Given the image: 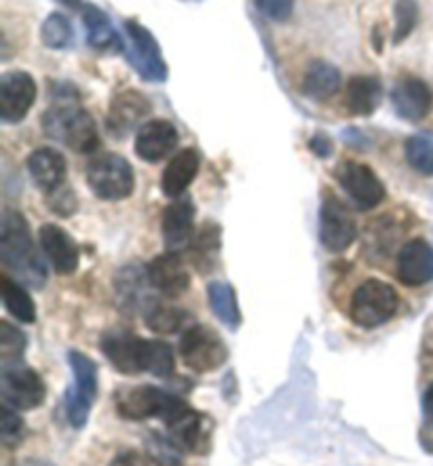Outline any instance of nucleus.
Wrapping results in <instances>:
<instances>
[{
    "label": "nucleus",
    "mask_w": 433,
    "mask_h": 466,
    "mask_svg": "<svg viewBox=\"0 0 433 466\" xmlns=\"http://www.w3.org/2000/svg\"><path fill=\"white\" fill-rule=\"evenodd\" d=\"M399 309V296L389 283L381 279H368L353 291L351 319L359 328L375 329L396 317Z\"/></svg>",
    "instance_id": "7ed1b4c3"
},
{
    "label": "nucleus",
    "mask_w": 433,
    "mask_h": 466,
    "mask_svg": "<svg viewBox=\"0 0 433 466\" xmlns=\"http://www.w3.org/2000/svg\"><path fill=\"white\" fill-rule=\"evenodd\" d=\"M199 165H201V157H199V152L195 148H184L176 152V155L170 158L168 167H165L161 177V188L165 195L170 198L182 197L184 192L189 190L192 179L197 177Z\"/></svg>",
    "instance_id": "4be33fe9"
},
{
    "label": "nucleus",
    "mask_w": 433,
    "mask_h": 466,
    "mask_svg": "<svg viewBox=\"0 0 433 466\" xmlns=\"http://www.w3.org/2000/svg\"><path fill=\"white\" fill-rule=\"evenodd\" d=\"M146 277L152 288L161 291L165 298H180L191 288V275L182 262V256L171 254V251H165L152 259L146 268Z\"/></svg>",
    "instance_id": "2eb2a0df"
},
{
    "label": "nucleus",
    "mask_w": 433,
    "mask_h": 466,
    "mask_svg": "<svg viewBox=\"0 0 433 466\" xmlns=\"http://www.w3.org/2000/svg\"><path fill=\"white\" fill-rule=\"evenodd\" d=\"M87 184L102 201H121L133 192L136 176L128 158L99 155L87 165Z\"/></svg>",
    "instance_id": "39448f33"
},
{
    "label": "nucleus",
    "mask_w": 433,
    "mask_h": 466,
    "mask_svg": "<svg viewBox=\"0 0 433 466\" xmlns=\"http://www.w3.org/2000/svg\"><path fill=\"white\" fill-rule=\"evenodd\" d=\"M43 129L78 155H89L102 144L96 121L78 102V93L70 85L57 86L53 93V102L43 115Z\"/></svg>",
    "instance_id": "f257e3e1"
},
{
    "label": "nucleus",
    "mask_w": 433,
    "mask_h": 466,
    "mask_svg": "<svg viewBox=\"0 0 433 466\" xmlns=\"http://www.w3.org/2000/svg\"><path fill=\"white\" fill-rule=\"evenodd\" d=\"M125 35H128L129 49L128 56L131 59L133 70L150 83H163L168 78V66L159 49V43L142 24L136 19H128L125 22Z\"/></svg>",
    "instance_id": "1a4fd4ad"
},
{
    "label": "nucleus",
    "mask_w": 433,
    "mask_h": 466,
    "mask_svg": "<svg viewBox=\"0 0 433 466\" xmlns=\"http://www.w3.org/2000/svg\"><path fill=\"white\" fill-rule=\"evenodd\" d=\"M186 405L178 397L170 395L157 386H133L125 389L117 395V411L125 420H146V418H163L170 422L178 411H182Z\"/></svg>",
    "instance_id": "20e7f679"
},
{
    "label": "nucleus",
    "mask_w": 433,
    "mask_h": 466,
    "mask_svg": "<svg viewBox=\"0 0 433 466\" xmlns=\"http://www.w3.org/2000/svg\"><path fill=\"white\" fill-rule=\"evenodd\" d=\"M180 355L189 370L208 374V371L218 370L229 359V349L220 339L214 329L205 325H195L186 329L180 339Z\"/></svg>",
    "instance_id": "0eeeda50"
},
{
    "label": "nucleus",
    "mask_w": 433,
    "mask_h": 466,
    "mask_svg": "<svg viewBox=\"0 0 433 466\" xmlns=\"http://www.w3.org/2000/svg\"><path fill=\"white\" fill-rule=\"evenodd\" d=\"M68 363L75 374V386L66 395V411L68 422L75 429H83L98 397V365L78 350L68 352Z\"/></svg>",
    "instance_id": "423d86ee"
},
{
    "label": "nucleus",
    "mask_w": 433,
    "mask_h": 466,
    "mask_svg": "<svg viewBox=\"0 0 433 466\" xmlns=\"http://www.w3.org/2000/svg\"><path fill=\"white\" fill-rule=\"evenodd\" d=\"M391 104L399 118L410 123H418L423 121L433 108V91L429 89L428 83L421 81V78L406 76L393 86Z\"/></svg>",
    "instance_id": "dca6fc26"
},
{
    "label": "nucleus",
    "mask_w": 433,
    "mask_h": 466,
    "mask_svg": "<svg viewBox=\"0 0 433 466\" xmlns=\"http://www.w3.org/2000/svg\"><path fill=\"white\" fill-rule=\"evenodd\" d=\"M99 346H102L112 368L125 376H136L149 370L150 339L125 334V331H115V334H106Z\"/></svg>",
    "instance_id": "f8f14e48"
},
{
    "label": "nucleus",
    "mask_w": 433,
    "mask_h": 466,
    "mask_svg": "<svg viewBox=\"0 0 433 466\" xmlns=\"http://www.w3.org/2000/svg\"><path fill=\"white\" fill-rule=\"evenodd\" d=\"M146 371L157 378H170L173 374V352L170 344L161 339H150L149 370Z\"/></svg>",
    "instance_id": "f704fd0d"
},
{
    "label": "nucleus",
    "mask_w": 433,
    "mask_h": 466,
    "mask_svg": "<svg viewBox=\"0 0 433 466\" xmlns=\"http://www.w3.org/2000/svg\"><path fill=\"white\" fill-rule=\"evenodd\" d=\"M393 15H396V32H393V43L399 45L404 38L415 30L418 22V5L415 0H396L393 6Z\"/></svg>",
    "instance_id": "72a5a7b5"
},
{
    "label": "nucleus",
    "mask_w": 433,
    "mask_h": 466,
    "mask_svg": "<svg viewBox=\"0 0 433 466\" xmlns=\"http://www.w3.org/2000/svg\"><path fill=\"white\" fill-rule=\"evenodd\" d=\"M341 89V72L328 62H313L304 72L303 93L311 99H328Z\"/></svg>",
    "instance_id": "a878e982"
},
{
    "label": "nucleus",
    "mask_w": 433,
    "mask_h": 466,
    "mask_svg": "<svg viewBox=\"0 0 433 466\" xmlns=\"http://www.w3.org/2000/svg\"><path fill=\"white\" fill-rule=\"evenodd\" d=\"M383 99V86L372 76H356L346 85V108L356 116H370Z\"/></svg>",
    "instance_id": "b1692460"
},
{
    "label": "nucleus",
    "mask_w": 433,
    "mask_h": 466,
    "mask_svg": "<svg viewBox=\"0 0 433 466\" xmlns=\"http://www.w3.org/2000/svg\"><path fill=\"white\" fill-rule=\"evenodd\" d=\"M146 328L155 334H173L186 323V312L176 304L163 302V299H149L142 309Z\"/></svg>",
    "instance_id": "bb28decb"
},
{
    "label": "nucleus",
    "mask_w": 433,
    "mask_h": 466,
    "mask_svg": "<svg viewBox=\"0 0 433 466\" xmlns=\"http://www.w3.org/2000/svg\"><path fill=\"white\" fill-rule=\"evenodd\" d=\"M168 424L171 443H176L180 450L192 451V454H201L208 441V431H205L203 416L195 410L184 408L171 418Z\"/></svg>",
    "instance_id": "5701e85b"
},
{
    "label": "nucleus",
    "mask_w": 433,
    "mask_h": 466,
    "mask_svg": "<svg viewBox=\"0 0 433 466\" xmlns=\"http://www.w3.org/2000/svg\"><path fill=\"white\" fill-rule=\"evenodd\" d=\"M178 146V129L170 121L155 118L136 133V152L146 163H159Z\"/></svg>",
    "instance_id": "6ab92c4d"
},
{
    "label": "nucleus",
    "mask_w": 433,
    "mask_h": 466,
    "mask_svg": "<svg viewBox=\"0 0 433 466\" xmlns=\"http://www.w3.org/2000/svg\"><path fill=\"white\" fill-rule=\"evenodd\" d=\"M112 466H146V461L139 454H133V451H128V454L119 456Z\"/></svg>",
    "instance_id": "a19ab883"
},
{
    "label": "nucleus",
    "mask_w": 433,
    "mask_h": 466,
    "mask_svg": "<svg viewBox=\"0 0 433 466\" xmlns=\"http://www.w3.org/2000/svg\"><path fill=\"white\" fill-rule=\"evenodd\" d=\"M336 179L343 190L356 203L357 209H375L387 197V190L372 167L356 161H343L336 169Z\"/></svg>",
    "instance_id": "9d476101"
},
{
    "label": "nucleus",
    "mask_w": 433,
    "mask_h": 466,
    "mask_svg": "<svg viewBox=\"0 0 433 466\" xmlns=\"http://www.w3.org/2000/svg\"><path fill=\"white\" fill-rule=\"evenodd\" d=\"M17 466H53V464H49V462H43V461H26V462L17 464Z\"/></svg>",
    "instance_id": "79ce46f5"
},
{
    "label": "nucleus",
    "mask_w": 433,
    "mask_h": 466,
    "mask_svg": "<svg viewBox=\"0 0 433 466\" xmlns=\"http://www.w3.org/2000/svg\"><path fill=\"white\" fill-rule=\"evenodd\" d=\"M36 99L35 78L26 72H6L0 78V116L5 123H19Z\"/></svg>",
    "instance_id": "ddd939ff"
},
{
    "label": "nucleus",
    "mask_w": 433,
    "mask_h": 466,
    "mask_svg": "<svg viewBox=\"0 0 433 466\" xmlns=\"http://www.w3.org/2000/svg\"><path fill=\"white\" fill-rule=\"evenodd\" d=\"M195 237V205L189 197L176 198L163 211V243L171 254H182Z\"/></svg>",
    "instance_id": "4468645a"
},
{
    "label": "nucleus",
    "mask_w": 433,
    "mask_h": 466,
    "mask_svg": "<svg viewBox=\"0 0 433 466\" xmlns=\"http://www.w3.org/2000/svg\"><path fill=\"white\" fill-rule=\"evenodd\" d=\"M192 262L201 272L214 270L220 251V230L216 224H205L195 243L191 245Z\"/></svg>",
    "instance_id": "c756f323"
},
{
    "label": "nucleus",
    "mask_w": 433,
    "mask_h": 466,
    "mask_svg": "<svg viewBox=\"0 0 433 466\" xmlns=\"http://www.w3.org/2000/svg\"><path fill=\"white\" fill-rule=\"evenodd\" d=\"M28 171L38 188L49 195V192L62 188L66 184L68 165H66L62 152L53 148H38L28 157Z\"/></svg>",
    "instance_id": "412c9836"
},
{
    "label": "nucleus",
    "mask_w": 433,
    "mask_h": 466,
    "mask_svg": "<svg viewBox=\"0 0 433 466\" xmlns=\"http://www.w3.org/2000/svg\"><path fill=\"white\" fill-rule=\"evenodd\" d=\"M397 279L408 288H421L433 279V248L423 238H412L397 254Z\"/></svg>",
    "instance_id": "f3484780"
},
{
    "label": "nucleus",
    "mask_w": 433,
    "mask_h": 466,
    "mask_svg": "<svg viewBox=\"0 0 433 466\" xmlns=\"http://www.w3.org/2000/svg\"><path fill=\"white\" fill-rule=\"evenodd\" d=\"M256 9L273 22H285L294 9V0H254Z\"/></svg>",
    "instance_id": "e433bc0d"
},
{
    "label": "nucleus",
    "mask_w": 433,
    "mask_h": 466,
    "mask_svg": "<svg viewBox=\"0 0 433 466\" xmlns=\"http://www.w3.org/2000/svg\"><path fill=\"white\" fill-rule=\"evenodd\" d=\"M22 431H24V422L22 418H19L17 410L11 408L9 403H3V410H0V437H3V443L6 448L19 441Z\"/></svg>",
    "instance_id": "c9c22d12"
},
{
    "label": "nucleus",
    "mask_w": 433,
    "mask_h": 466,
    "mask_svg": "<svg viewBox=\"0 0 433 466\" xmlns=\"http://www.w3.org/2000/svg\"><path fill=\"white\" fill-rule=\"evenodd\" d=\"M0 390H3L5 403H9L15 410H35L43 405L46 397L43 378L22 363L3 368Z\"/></svg>",
    "instance_id": "9b49d317"
},
{
    "label": "nucleus",
    "mask_w": 433,
    "mask_h": 466,
    "mask_svg": "<svg viewBox=\"0 0 433 466\" xmlns=\"http://www.w3.org/2000/svg\"><path fill=\"white\" fill-rule=\"evenodd\" d=\"M311 150L315 152L317 157H330L332 155V142L328 136H324V133H319V136H315L311 139Z\"/></svg>",
    "instance_id": "58836bf2"
},
{
    "label": "nucleus",
    "mask_w": 433,
    "mask_h": 466,
    "mask_svg": "<svg viewBox=\"0 0 433 466\" xmlns=\"http://www.w3.org/2000/svg\"><path fill=\"white\" fill-rule=\"evenodd\" d=\"M43 43L51 49H66L75 41V30H72L70 19L62 15V13H51L49 17L45 19L41 28Z\"/></svg>",
    "instance_id": "473e14b6"
},
{
    "label": "nucleus",
    "mask_w": 433,
    "mask_h": 466,
    "mask_svg": "<svg viewBox=\"0 0 433 466\" xmlns=\"http://www.w3.org/2000/svg\"><path fill=\"white\" fill-rule=\"evenodd\" d=\"M0 283H3V299H5L6 310H9L11 315L17 319V321L35 323L36 321V306H35V302H32L28 291L19 285V281H13V279H9L6 275H3Z\"/></svg>",
    "instance_id": "c85d7f7f"
},
{
    "label": "nucleus",
    "mask_w": 433,
    "mask_h": 466,
    "mask_svg": "<svg viewBox=\"0 0 433 466\" xmlns=\"http://www.w3.org/2000/svg\"><path fill=\"white\" fill-rule=\"evenodd\" d=\"M38 235H41L43 251L49 258L53 270L57 275H72L78 268V262H81L75 238L57 224H45Z\"/></svg>",
    "instance_id": "a211bd4d"
},
{
    "label": "nucleus",
    "mask_w": 433,
    "mask_h": 466,
    "mask_svg": "<svg viewBox=\"0 0 433 466\" xmlns=\"http://www.w3.org/2000/svg\"><path fill=\"white\" fill-rule=\"evenodd\" d=\"M0 258H3L5 268L11 270L19 283L36 289L45 285L46 268L22 213L5 211L3 222H0Z\"/></svg>",
    "instance_id": "f03ea898"
},
{
    "label": "nucleus",
    "mask_w": 433,
    "mask_h": 466,
    "mask_svg": "<svg viewBox=\"0 0 433 466\" xmlns=\"http://www.w3.org/2000/svg\"><path fill=\"white\" fill-rule=\"evenodd\" d=\"M24 350H26L24 331L17 329L15 325H11L9 321H0V363H3V368L22 363Z\"/></svg>",
    "instance_id": "2f4dec72"
},
{
    "label": "nucleus",
    "mask_w": 433,
    "mask_h": 466,
    "mask_svg": "<svg viewBox=\"0 0 433 466\" xmlns=\"http://www.w3.org/2000/svg\"><path fill=\"white\" fill-rule=\"evenodd\" d=\"M406 161L423 176H433V133H418V136L408 137Z\"/></svg>",
    "instance_id": "7c9ffc66"
},
{
    "label": "nucleus",
    "mask_w": 433,
    "mask_h": 466,
    "mask_svg": "<svg viewBox=\"0 0 433 466\" xmlns=\"http://www.w3.org/2000/svg\"><path fill=\"white\" fill-rule=\"evenodd\" d=\"M423 414H425V422L433 429V382L429 384V389L425 390L423 397Z\"/></svg>",
    "instance_id": "ea45409f"
},
{
    "label": "nucleus",
    "mask_w": 433,
    "mask_h": 466,
    "mask_svg": "<svg viewBox=\"0 0 433 466\" xmlns=\"http://www.w3.org/2000/svg\"><path fill=\"white\" fill-rule=\"evenodd\" d=\"M152 112V106L139 91H123L112 99L108 112V129L115 136H125Z\"/></svg>",
    "instance_id": "aec40b11"
},
{
    "label": "nucleus",
    "mask_w": 433,
    "mask_h": 466,
    "mask_svg": "<svg viewBox=\"0 0 433 466\" xmlns=\"http://www.w3.org/2000/svg\"><path fill=\"white\" fill-rule=\"evenodd\" d=\"M208 298L211 310L220 321L229 329H237L242 323V312H239L235 289L229 283H211L208 288Z\"/></svg>",
    "instance_id": "cd10ccee"
},
{
    "label": "nucleus",
    "mask_w": 433,
    "mask_h": 466,
    "mask_svg": "<svg viewBox=\"0 0 433 466\" xmlns=\"http://www.w3.org/2000/svg\"><path fill=\"white\" fill-rule=\"evenodd\" d=\"M319 238L332 254L349 249L357 238V224L353 219V213L330 190H325L322 211H319Z\"/></svg>",
    "instance_id": "6e6552de"
},
{
    "label": "nucleus",
    "mask_w": 433,
    "mask_h": 466,
    "mask_svg": "<svg viewBox=\"0 0 433 466\" xmlns=\"http://www.w3.org/2000/svg\"><path fill=\"white\" fill-rule=\"evenodd\" d=\"M83 24L87 28V41L93 49H121V38H119L115 25L110 24L108 15L96 5L83 6Z\"/></svg>",
    "instance_id": "393cba45"
},
{
    "label": "nucleus",
    "mask_w": 433,
    "mask_h": 466,
    "mask_svg": "<svg viewBox=\"0 0 433 466\" xmlns=\"http://www.w3.org/2000/svg\"><path fill=\"white\" fill-rule=\"evenodd\" d=\"M46 205H49V209L59 213V216H70V213L77 209V198L72 195V190L66 188L64 184L62 188L53 190L46 195Z\"/></svg>",
    "instance_id": "4c0bfd02"
}]
</instances>
